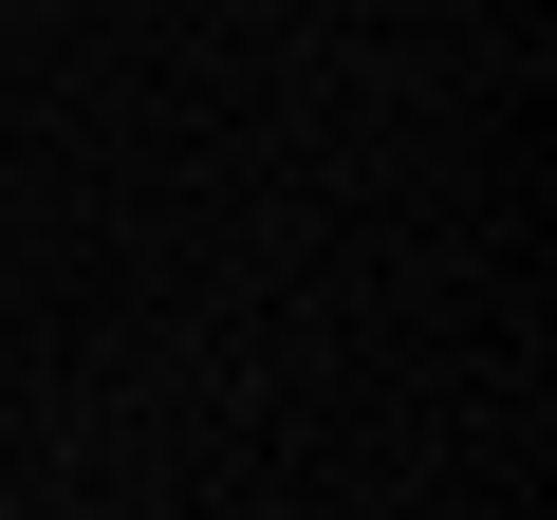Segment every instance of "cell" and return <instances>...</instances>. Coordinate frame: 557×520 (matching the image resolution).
I'll return each instance as SVG.
<instances>
[]
</instances>
